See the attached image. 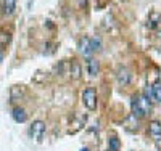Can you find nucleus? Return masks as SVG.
Segmentation results:
<instances>
[{"label":"nucleus","mask_w":161,"mask_h":151,"mask_svg":"<svg viewBox=\"0 0 161 151\" xmlns=\"http://www.w3.org/2000/svg\"><path fill=\"white\" fill-rule=\"evenodd\" d=\"M130 109H132L134 116L145 117L152 111V101L147 97H143V95H134L132 100H130Z\"/></svg>","instance_id":"obj_1"},{"label":"nucleus","mask_w":161,"mask_h":151,"mask_svg":"<svg viewBox=\"0 0 161 151\" xmlns=\"http://www.w3.org/2000/svg\"><path fill=\"white\" fill-rule=\"evenodd\" d=\"M82 103H84V106L89 109V111H95L97 109V106H98V95H97V90L93 87H87L82 92Z\"/></svg>","instance_id":"obj_2"},{"label":"nucleus","mask_w":161,"mask_h":151,"mask_svg":"<svg viewBox=\"0 0 161 151\" xmlns=\"http://www.w3.org/2000/svg\"><path fill=\"white\" fill-rule=\"evenodd\" d=\"M29 133L34 138V142L40 143L44 140V135H45V122L44 121H34L31 124V129H29Z\"/></svg>","instance_id":"obj_3"},{"label":"nucleus","mask_w":161,"mask_h":151,"mask_svg":"<svg viewBox=\"0 0 161 151\" xmlns=\"http://www.w3.org/2000/svg\"><path fill=\"white\" fill-rule=\"evenodd\" d=\"M130 80H132L130 71L127 69V67H121V69L118 71V84L121 87H127L130 84Z\"/></svg>","instance_id":"obj_4"},{"label":"nucleus","mask_w":161,"mask_h":151,"mask_svg":"<svg viewBox=\"0 0 161 151\" xmlns=\"http://www.w3.org/2000/svg\"><path fill=\"white\" fill-rule=\"evenodd\" d=\"M148 133L155 142H161V122L159 121H150Z\"/></svg>","instance_id":"obj_5"},{"label":"nucleus","mask_w":161,"mask_h":151,"mask_svg":"<svg viewBox=\"0 0 161 151\" xmlns=\"http://www.w3.org/2000/svg\"><path fill=\"white\" fill-rule=\"evenodd\" d=\"M16 3H18V0H2V13L5 16L13 15L16 10Z\"/></svg>","instance_id":"obj_6"},{"label":"nucleus","mask_w":161,"mask_h":151,"mask_svg":"<svg viewBox=\"0 0 161 151\" xmlns=\"http://www.w3.org/2000/svg\"><path fill=\"white\" fill-rule=\"evenodd\" d=\"M11 116H13V119H15L16 122H19V124H23V122L28 121V113H26L24 108H21V106H15V108H13Z\"/></svg>","instance_id":"obj_7"},{"label":"nucleus","mask_w":161,"mask_h":151,"mask_svg":"<svg viewBox=\"0 0 161 151\" xmlns=\"http://www.w3.org/2000/svg\"><path fill=\"white\" fill-rule=\"evenodd\" d=\"M69 76L74 80L80 79V76H82V67H80V63L77 60H73L71 64H69Z\"/></svg>","instance_id":"obj_8"},{"label":"nucleus","mask_w":161,"mask_h":151,"mask_svg":"<svg viewBox=\"0 0 161 151\" xmlns=\"http://www.w3.org/2000/svg\"><path fill=\"white\" fill-rule=\"evenodd\" d=\"M87 73L90 76H97L100 73V61L97 58H89L87 60Z\"/></svg>","instance_id":"obj_9"},{"label":"nucleus","mask_w":161,"mask_h":151,"mask_svg":"<svg viewBox=\"0 0 161 151\" xmlns=\"http://www.w3.org/2000/svg\"><path fill=\"white\" fill-rule=\"evenodd\" d=\"M24 97V87L23 85H13L10 89V100L11 101H16V100H21Z\"/></svg>","instance_id":"obj_10"},{"label":"nucleus","mask_w":161,"mask_h":151,"mask_svg":"<svg viewBox=\"0 0 161 151\" xmlns=\"http://www.w3.org/2000/svg\"><path fill=\"white\" fill-rule=\"evenodd\" d=\"M11 42V31L0 29V48H5Z\"/></svg>","instance_id":"obj_11"},{"label":"nucleus","mask_w":161,"mask_h":151,"mask_svg":"<svg viewBox=\"0 0 161 151\" xmlns=\"http://www.w3.org/2000/svg\"><path fill=\"white\" fill-rule=\"evenodd\" d=\"M152 98L156 103H161V80H156L152 85Z\"/></svg>","instance_id":"obj_12"},{"label":"nucleus","mask_w":161,"mask_h":151,"mask_svg":"<svg viewBox=\"0 0 161 151\" xmlns=\"http://www.w3.org/2000/svg\"><path fill=\"white\" fill-rule=\"evenodd\" d=\"M89 45H90V50L92 51H100L102 50V39L97 37V35L89 39Z\"/></svg>","instance_id":"obj_13"},{"label":"nucleus","mask_w":161,"mask_h":151,"mask_svg":"<svg viewBox=\"0 0 161 151\" xmlns=\"http://www.w3.org/2000/svg\"><path fill=\"white\" fill-rule=\"evenodd\" d=\"M108 146H110V151H121V142L118 137L111 135L108 138Z\"/></svg>","instance_id":"obj_14"},{"label":"nucleus","mask_w":161,"mask_h":151,"mask_svg":"<svg viewBox=\"0 0 161 151\" xmlns=\"http://www.w3.org/2000/svg\"><path fill=\"white\" fill-rule=\"evenodd\" d=\"M79 48H80V51H82L84 55H90V45H89V39L87 37H84V39H80V44H79Z\"/></svg>","instance_id":"obj_15"},{"label":"nucleus","mask_w":161,"mask_h":151,"mask_svg":"<svg viewBox=\"0 0 161 151\" xmlns=\"http://www.w3.org/2000/svg\"><path fill=\"white\" fill-rule=\"evenodd\" d=\"M3 58H5V51H3V48H0V64H2Z\"/></svg>","instance_id":"obj_16"},{"label":"nucleus","mask_w":161,"mask_h":151,"mask_svg":"<svg viewBox=\"0 0 161 151\" xmlns=\"http://www.w3.org/2000/svg\"><path fill=\"white\" fill-rule=\"evenodd\" d=\"M80 151H90L89 148H82V149H80Z\"/></svg>","instance_id":"obj_17"}]
</instances>
